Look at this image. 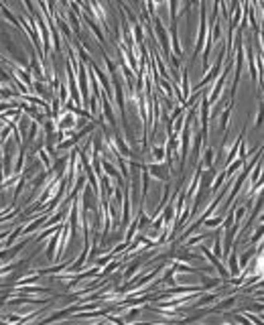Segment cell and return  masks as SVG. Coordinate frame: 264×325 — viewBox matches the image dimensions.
Listing matches in <instances>:
<instances>
[{
  "label": "cell",
  "mask_w": 264,
  "mask_h": 325,
  "mask_svg": "<svg viewBox=\"0 0 264 325\" xmlns=\"http://www.w3.org/2000/svg\"><path fill=\"white\" fill-rule=\"evenodd\" d=\"M140 313H142V305L126 307V313L122 315V321H124V323H132V321H136V319H138Z\"/></svg>",
  "instance_id": "14"
},
{
  "label": "cell",
  "mask_w": 264,
  "mask_h": 325,
  "mask_svg": "<svg viewBox=\"0 0 264 325\" xmlns=\"http://www.w3.org/2000/svg\"><path fill=\"white\" fill-rule=\"evenodd\" d=\"M14 295H31V297H41V295H51L53 290L49 287H39V285H21V287H12Z\"/></svg>",
  "instance_id": "4"
},
{
  "label": "cell",
  "mask_w": 264,
  "mask_h": 325,
  "mask_svg": "<svg viewBox=\"0 0 264 325\" xmlns=\"http://www.w3.org/2000/svg\"><path fill=\"white\" fill-rule=\"evenodd\" d=\"M27 244H29V236H23V240H21L19 244H16V246L12 244V246H6V248L0 250V266L12 262V260L16 258V256H19V252H21Z\"/></svg>",
  "instance_id": "3"
},
{
  "label": "cell",
  "mask_w": 264,
  "mask_h": 325,
  "mask_svg": "<svg viewBox=\"0 0 264 325\" xmlns=\"http://www.w3.org/2000/svg\"><path fill=\"white\" fill-rule=\"evenodd\" d=\"M75 128H79L77 116L67 112V110H63L57 118V130H75Z\"/></svg>",
  "instance_id": "7"
},
{
  "label": "cell",
  "mask_w": 264,
  "mask_h": 325,
  "mask_svg": "<svg viewBox=\"0 0 264 325\" xmlns=\"http://www.w3.org/2000/svg\"><path fill=\"white\" fill-rule=\"evenodd\" d=\"M0 12H2L4 14V19L12 25V27H16V29H21V23H19V16H14L10 10H8V6L6 4H2V2H0Z\"/></svg>",
  "instance_id": "15"
},
{
  "label": "cell",
  "mask_w": 264,
  "mask_h": 325,
  "mask_svg": "<svg viewBox=\"0 0 264 325\" xmlns=\"http://www.w3.org/2000/svg\"><path fill=\"white\" fill-rule=\"evenodd\" d=\"M199 163H201L203 169L216 167V148H213V146H205L203 148V157H199Z\"/></svg>",
  "instance_id": "12"
},
{
  "label": "cell",
  "mask_w": 264,
  "mask_h": 325,
  "mask_svg": "<svg viewBox=\"0 0 264 325\" xmlns=\"http://www.w3.org/2000/svg\"><path fill=\"white\" fill-rule=\"evenodd\" d=\"M201 252H203V256H205V258L211 262V266L213 268H216V272H218V275H220V279H224L226 283H228V279H230V272H228V268H226V264L222 262V258H218V256L216 254H213L207 246H201Z\"/></svg>",
  "instance_id": "5"
},
{
  "label": "cell",
  "mask_w": 264,
  "mask_h": 325,
  "mask_svg": "<svg viewBox=\"0 0 264 325\" xmlns=\"http://www.w3.org/2000/svg\"><path fill=\"white\" fill-rule=\"evenodd\" d=\"M110 139H112V146H114V150H116L122 159H126V161H128V159H134V157H136L134 152H132L130 144L126 143V139H124L122 134H118V132H112V134H110Z\"/></svg>",
  "instance_id": "1"
},
{
  "label": "cell",
  "mask_w": 264,
  "mask_h": 325,
  "mask_svg": "<svg viewBox=\"0 0 264 325\" xmlns=\"http://www.w3.org/2000/svg\"><path fill=\"white\" fill-rule=\"evenodd\" d=\"M262 234H264V228H262V221H260V226L254 230V234L248 238V240H246V244H244V246H254L258 240H262Z\"/></svg>",
  "instance_id": "17"
},
{
  "label": "cell",
  "mask_w": 264,
  "mask_h": 325,
  "mask_svg": "<svg viewBox=\"0 0 264 325\" xmlns=\"http://www.w3.org/2000/svg\"><path fill=\"white\" fill-rule=\"evenodd\" d=\"M224 214H211L209 217H205L203 221H201V226L203 228H207V230H211V228H220L222 226V221H224Z\"/></svg>",
  "instance_id": "13"
},
{
  "label": "cell",
  "mask_w": 264,
  "mask_h": 325,
  "mask_svg": "<svg viewBox=\"0 0 264 325\" xmlns=\"http://www.w3.org/2000/svg\"><path fill=\"white\" fill-rule=\"evenodd\" d=\"M226 268L230 272V277H238L240 275V266H238V252L236 248H232L226 254Z\"/></svg>",
  "instance_id": "10"
},
{
  "label": "cell",
  "mask_w": 264,
  "mask_h": 325,
  "mask_svg": "<svg viewBox=\"0 0 264 325\" xmlns=\"http://www.w3.org/2000/svg\"><path fill=\"white\" fill-rule=\"evenodd\" d=\"M146 169V173L151 175V179H157L161 183H169L171 181V173H169V169L165 163H146L144 165Z\"/></svg>",
  "instance_id": "2"
},
{
  "label": "cell",
  "mask_w": 264,
  "mask_h": 325,
  "mask_svg": "<svg viewBox=\"0 0 264 325\" xmlns=\"http://www.w3.org/2000/svg\"><path fill=\"white\" fill-rule=\"evenodd\" d=\"M260 128H262V100L256 106V118H254V130H260Z\"/></svg>",
  "instance_id": "18"
},
{
  "label": "cell",
  "mask_w": 264,
  "mask_h": 325,
  "mask_svg": "<svg viewBox=\"0 0 264 325\" xmlns=\"http://www.w3.org/2000/svg\"><path fill=\"white\" fill-rule=\"evenodd\" d=\"M59 242H61V228L53 234V238H51V240H49V246L45 248V258H47L49 262H55V252H57Z\"/></svg>",
  "instance_id": "11"
},
{
  "label": "cell",
  "mask_w": 264,
  "mask_h": 325,
  "mask_svg": "<svg viewBox=\"0 0 264 325\" xmlns=\"http://www.w3.org/2000/svg\"><path fill=\"white\" fill-rule=\"evenodd\" d=\"M226 183V173H224V169L220 171V173L216 175V179H213V183H211V187H209V193H218L220 191V187Z\"/></svg>",
  "instance_id": "16"
},
{
  "label": "cell",
  "mask_w": 264,
  "mask_h": 325,
  "mask_svg": "<svg viewBox=\"0 0 264 325\" xmlns=\"http://www.w3.org/2000/svg\"><path fill=\"white\" fill-rule=\"evenodd\" d=\"M100 106H102V120H106L110 124V130L116 132L118 130V120H116V116H114V108H112V102L104 96L102 92V100H100Z\"/></svg>",
  "instance_id": "6"
},
{
  "label": "cell",
  "mask_w": 264,
  "mask_h": 325,
  "mask_svg": "<svg viewBox=\"0 0 264 325\" xmlns=\"http://www.w3.org/2000/svg\"><path fill=\"white\" fill-rule=\"evenodd\" d=\"M47 217H49V214H39V216H35L29 226H23V232H21V236H31V234H35V232L43 230V226H45Z\"/></svg>",
  "instance_id": "8"
},
{
  "label": "cell",
  "mask_w": 264,
  "mask_h": 325,
  "mask_svg": "<svg viewBox=\"0 0 264 325\" xmlns=\"http://www.w3.org/2000/svg\"><path fill=\"white\" fill-rule=\"evenodd\" d=\"M236 301H238V295L236 293H230V297H224L220 303H213L209 307V313H222L226 309H232V307L236 305Z\"/></svg>",
  "instance_id": "9"
},
{
  "label": "cell",
  "mask_w": 264,
  "mask_h": 325,
  "mask_svg": "<svg viewBox=\"0 0 264 325\" xmlns=\"http://www.w3.org/2000/svg\"><path fill=\"white\" fill-rule=\"evenodd\" d=\"M10 234V228H4V230H0V242H2L4 240V238Z\"/></svg>",
  "instance_id": "19"
}]
</instances>
